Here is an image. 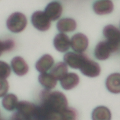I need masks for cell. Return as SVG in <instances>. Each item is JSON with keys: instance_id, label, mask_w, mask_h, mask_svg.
Segmentation results:
<instances>
[{"instance_id": "cell-2", "label": "cell", "mask_w": 120, "mask_h": 120, "mask_svg": "<svg viewBox=\"0 0 120 120\" xmlns=\"http://www.w3.org/2000/svg\"><path fill=\"white\" fill-rule=\"evenodd\" d=\"M16 111L12 115L11 120H42L39 105L22 101L18 103Z\"/></svg>"}, {"instance_id": "cell-26", "label": "cell", "mask_w": 120, "mask_h": 120, "mask_svg": "<svg viewBox=\"0 0 120 120\" xmlns=\"http://www.w3.org/2000/svg\"><path fill=\"white\" fill-rule=\"evenodd\" d=\"M0 120H1V119H0Z\"/></svg>"}, {"instance_id": "cell-19", "label": "cell", "mask_w": 120, "mask_h": 120, "mask_svg": "<svg viewBox=\"0 0 120 120\" xmlns=\"http://www.w3.org/2000/svg\"><path fill=\"white\" fill-rule=\"evenodd\" d=\"M68 72V66L66 63L59 62L53 66L50 71V74L57 80L60 81Z\"/></svg>"}, {"instance_id": "cell-3", "label": "cell", "mask_w": 120, "mask_h": 120, "mask_svg": "<svg viewBox=\"0 0 120 120\" xmlns=\"http://www.w3.org/2000/svg\"><path fill=\"white\" fill-rule=\"evenodd\" d=\"M6 25L9 31L15 33L22 32L27 25V19L22 13L15 12L10 15L8 18Z\"/></svg>"}, {"instance_id": "cell-13", "label": "cell", "mask_w": 120, "mask_h": 120, "mask_svg": "<svg viewBox=\"0 0 120 120\" xmlns=\"http://www.w3.org/2000/svg\"><path fill=\"white\" fill-rule=\"evenodd\" d=\"M105 85L110 92L120 93V73H115L109 75L106 78Z\"/></svg>"}, {"instance_id": "cell-11", "label": "cell", "mask_w": 120, "mask_h": 120, "mask_svg": "<svg viewBox=\"0 0 120 120\" xmlns=\"http://www.w3.org/2000/svg\"><path fill=\"white\" fill-rule=\"evenodd\" d=\"M53 45L58 51L64 52L69 49L70 46V40L67 35L60 33L54 37Z\"/></svg>"}, {"instance_id": "cell-16", "label": "cell", "mask_w": 120, "mask_h": 120, "mask_svg": "<svg viewBox=\"0 0 120 120\" xmlns=\"http://www.w3.org/2000/svg\"><path fill=\"white\" fill-rule=\"evenodd\" d=\"M79 77L75 73H68L60 81L61 87L66 90H69L76 86L79 82Z\"/></svg>"}, {"instance_id": "cell-14", "label": "cell", "mask_w": 120, "mask_h": 120, "mask_svg": "<svg viewBox=\"0 0 120 120\" xmlns=\"http://www.w3.org/2000/svg\"><path fill=\"white\" fill-rule=\"evenodd\" d=\"M54 62L52 57L50 54H45L37 61L35 67L38 72L41 73H45L52 67Z\"/></svg>"}, {"instance_id": "cell-5", "label": "cell", "mask_w": 120, "mask_h": 120, "mask_svg": "<svg viewBox=\"0 0 120 120\" xmlns=\"http://www.w3.org/2000/svg\"><path fill=\"white\" fill-rule=\"evenodd\" d=\"M31 21L33 26L41 31L47 30L51 26V20L42 11L34 12L31 17Z\"/></svg>"}, {"instance_id": "cell-1", "label": "cell", "mask_w": 120, "mask_h": 120, "mask_svg": "<svg viewBox=\"0 0 120 120\" xmlns=\"http://www.w3.org/2000/svg\"><path fill=\"white\" fill-rule=\"evenodd\" d=\"M41 108L45 111L62 112L68 107V102L65 95L59 91L42 90L40 94Z\"/></svg>"}, {"instance_id": "cell-4", "label": "cell", "mask_w": 120, "mask_h": 120, "mask_svg": "<svg viewBox=\"0 0 120 120\" xmlns=\"http://www.w3.org/2000/svg\"><path fill=\"white\" fill-rule=\"evenodd\" d=\"M103 34L110 48L111 53L120 50V30L112 25L106 26L103 30Z\"/></svg>"}, {"instance_id": "cell-24", "label": "cell", "mask_w": 120, "mask_h": 120, "mask_svg": "<svg viewBox=\"0 0 120 120\" xmlns=\"http://www.w3.org/2000/svg\"><path fill=\"white\" fill-rule=\"evenodd\" d=\"M11 73V68L9 65L5 61L0 60V78H6Z\"/></svg>"}, {"instance_id": "cell-18", "label": "cell", "mask_w": 120, "mask_h": 120, "mask_svg": "<svg viewBox=\"0 0 120 120\" xmlns=\"http://www.w3.org/2000/svg\"><path fill=\"white\" fill-rule=\"evenodd\" d=\"M91 117L92 120H111V112L107 107L99 106L93 110Z\"/></svg>"}, {"instance_id": "cell-15", "label": "cell", "mask_w": 120, "mask_h": 120, "mask_svg": "<svg viewBox=\"0 0 120 120\" xmlns=\"http://www.w3.org/2000/svg\"><path fill=\"white\" fill-rule=\"evenodd\" d=\"M111 53L110 48L106 41L99 42L97 45L94 51L96 58L100 60L107 59Z\"/></svg>"}, {"instance_id": "cell-21", "label": "cell", "mask_w": 120, "mask_h": 120, "mask_svg": "<svg viewBox=\"0 0 120 120\" xmlns=\"http://www.w3.org/2000/svg\"><path fill=\"white\" fill-rule=\"evenodd\" d=\"M18 103L17 97L12 93L6 95L2 100L3 107L6 110L9 111H13L16 108Z\"/></svg>"}, {"instance_id": "cell-25", "label": "cell", "mask_w": 120, "mask_h": 120, "mask_svg": "<svg viewBox=\"0 0 120 120\" xmlns=\"http://www.w3.org/2000/svg\"><path fill=\"white\" fill-rule=\"evenodd\" d=\"M9 84L5 78H0V98L5 96L8 92Z\"/></svg>"}, {"instance_id": "cell-7", "label": "cell", "mask_w": 120, "mask_h": 120, "mask_svg": "<svg viewBox=\"0 0 120 120\" xmlns=\"http://www.w3.org/2000/svg\"><path fill=\"white\" fill-rule=\"evenodd\" d=\"M80 70L82 74L85 76L95 77L99 75L100 68L99 64L87 57L81 67Z\"/></svg>"}, {"instance_id": "cell-12", "label": "cell", "mask_w": 120, "mask_h": 120, "mask_svg": "<svg viewBox=\"0 0 120 120\" xmlns=\"http://www.w3.org/2000/svg\"><path fill=\"white\" fill-rule=\"evenodd\" d=\"M94 12L98 15H103L111 13L113 9V4L111 0H98L93 4Z\"/></svg>"}, {"instance_id": "cell-9", "label": "cell", "mask_w": 120, "mask_h": 120, "mask_svg": "<svg viewBox=\"0 0 120 120\" xmlns=\"http://www.w3.org/2000/svg\"><path fill=\"white\" fill-rule=\"evenodd\" d=\"M44 12L51 21H55L61 16L62 7L59 2L52 1L46 6Z\"/></svg>"}, {"instance_id": "cell-6", "label": "cell", "mask_w": 120, "mask_h": 120, "mask_svg": "<svg viewBox=\"0 0 120 120\" xmlns=\"http://www.w3.org/2000/svg\"><path fill=\"white\" fill-rule=\"evenodd\" d=\"M89 45L87 37L80 33L73 35L70 40L72 49L77 53H82L87 49Z\"/></svg>"}, {"instance_id": "cell-8", "label": "cell", "mask_w": 120, "mask_h": 120, "mask_svg": "<svg viewBox=\"0 0 120 120\" xmlns=\"http://www.w3.org/2000/svg\"><path fill=\"white\" fill-rule=\"evenodd\" d=\"M87 56L82 53L68 52L64 55V60L70 68L80 69Z\"/></svg>"}, {"instance_id": "cell-10", "label": "cell", "mask_w": 120, "mask_h": 120, "mask_svg": "<svg viewBox=\"0 0 120 120\" xmlns=\"http://www.w3.org/2000/svg\"><path fill=\"white\" fill-rule=\"evenodd\" d=\"M11 65L14 73L18 76H23L29 71L28 64L20 56H15L13 58L11 61Z\"/></svg>"}, {"instance_id": "cell-22", "label": "cell", "mask_w": 120, "mask_h": 120, "mask_svg": "<svg viewBox=\"0 0 120 120\" xmlns=\"http://www.w3.org/2000/svg\"><path fill=\"white\" fill-rule=\"evenodd\" d=\"M15 47V42L12 38L0 40V56L4 52H9L12 51Z\"/></svg>"}, {"instance_id": "cell-23", "label": "cell", "mask_w": 120, "mask_h": 120, "mask_svg": "<svg viewBox=\"0 0 120 120\" xmlns=\"http://www.w3.org/2000/svg\"><path fill=\"white\" fill-rule=\"evenodd\" d=\"M63 120H76L77 113L76 110L72 107H68L62 112Z\"/></svg>"}, {"instance_id": "cell-17", "label": "cell", "mask_w": 120, "mask_h": 120, "mask_svg": "<svg viewBox=\"0 0 120 120\" xmlns=\"http://www.w3.org/2000/svg\"><path fill=\"white\" fill-rule=\"evenodd\" d=\"M76 28V22L72 18H62L57 23V29L61 32H72L74 31Z\"/></svg>"}, {"instance_id": "cell-20", "label": "cell", "mask_w": 120, "mask_h": 120, "mask_svg": "<svg viewBox=\"0 0 120 120\" xmlns=\"http://www.w3.org/2000/svg\"><path fill=\"white\" fill-rule=\"evenodd\" d=\"M38 79L40 83L46 90L52 89L57 84V80L50 73H41Z\"/></svg>"}]
</instances>
